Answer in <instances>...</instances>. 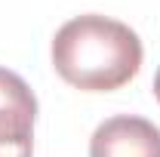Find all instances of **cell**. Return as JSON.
Masks as SVG:
<instances>
[{"label":"cell","mask_w":160,"mask_h":157,"mask_svg":"<svg viewBox=\"0 0 160 157\" xmlns=\"http://www.w3.org/2000/svg\"><path fill=\"white\" fill-rule=\"evenodd\" d=\"M34 120L28 111H0V157H34Z\"/></svg>","instance_id":"cell-3"},{"label":"cell","mask_w":160,"mask_h":157,"mask_svg":"<svg viewBox=\"0 0 160 157\" xmlns=\"http://www.w3.org/2000/svg\"><path fill=\"white\" fill-rule=\"evenodd\" d=\"M139 34L99 13L74 16L52 37V68L65 83L83 93H114L142 68Z\"/></svg>","instance_id":"cell-1"},{"label":"cell","mask_w":160,"mask_h":157,"mask_svg":"<svg viewBox=\"0 0 160 157\" xmlns=\"http://www.w3.org/2000/svg\"><path fill=\"white\" fill-rule=\"evenodd\" d=\"M89 157H160V126L136 114H117L96 126Z\"/></svg>","instance_id":"cell-2"},{"label":"cell","mask_w":160,"mask_h":157,"mask_svg":"<svg viewBox=\"0 0 160 157\" xmlns=\"http://www.w3.org/2000/svg\"><path fill=\"white\" fill-rule=\"evenodd\" d=\"M0 111H28L37 114V99L31 86L9 68H0Z\"/></svg>","instance_id":"cell-4"},{"label":"cell","mask_w":160,"mask_h":157,"mask_svg":"<svg viewBox=\"0 0 160 157\" xmlns=\"http://www.w3.org/2000/svg\"><path fill=\"white\" fill-rule=\"evenodd\" d=\"M154 99L160 102V68H157V74H154Z\"/></svg>","instance_id":"cell-5"}]
</instances>
